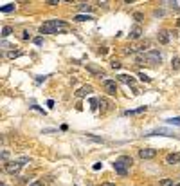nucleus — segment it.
<instances>
[{"label": "nucleus", "mask_w": 180, "mask_h": 186, "mask_svg": "<svg viewBox=\"0 0 180 186\" xmlns=\"http://www.w3.org/2000/svg\"><path fill=\"white\" fill-rule=\"evenodd\" d=\"M177 186H180V184H177Z\"/></svg>", "instance_id": "40"}, {"label": "nucleus", "mask_w": 180, "mask_h": 186, "mask_svg": "<svg viewBox=\"0 0 180 186\" xmlns=\"http://www.w3.org/2000/svg\"><path fill=\"white\" fill-rule=\"evenodd\" d=\"M177 163H180V154H167L166 156V165H177Z\"/></svg>", "instance_id": "9"}, {"label": "nucleus", "mask_w": 180, "mask_h": 186, "mask_svg": "<svg viewBox=\"0 0 180 186\" xmlns=\"http://www.w3.org/2000/svg\"><path fill=\"white\" fill-rule=\"evenodd\" d=\"M99 107H101V110H106V108L110 107L108 100H105V98H99Z\"/></svg>", "instance_id": "20"}, {"label": "nucleus", "mask_w": 180, "mask_h": 186, "mask_svg": "<svg viewBox=\"0 0 180 186\" xmlns=\"http://www.w3.org/2000/svg\"><path fill=\"white\" fill-rule=\"evenodd\" d=\"M178 4H180V2H178Z\"/></svg>", "instance_id": "41"}, {"label": "nucleus", "mask_w": 180, "mask_h": 186, "mask_svg": "<svg viewBox=\"0 0 180 186\" xmlns=\"http://www.w3.org/2000/svg\"><path fill=\"white\" fill-rule=\"evenodd\" d=\"M11 11H14V4H7V6L0 7V13H11Z\"/></svg>", "instance_id": "18"}, {"label": "nucleus", "mask_w": 180, "mask_h": 186, "mask_svg": "<svg viewBox=\"0 0 180 186\" xmlns=\"http://www.w3.org/2000/svg\"><path fill=\"white\" fill-rule=\"evenodd\" d=\"M22 166L23 165H22L20 161H9V163H4V170L7 173H11V175H16V173L20 172Z\"/></svg>", "instance_id": "3"}, {"label": "nucleus", "mask_w": 180, "mask_h": 186, "mask_svg": "<svg viewBox=\"0 0 180 186\" xmlns=\"http://www.w3.org/2000/svg\"><path fill=\"white\" fill-rule=\"evenodd\" d=\"M86 186H90V184H86Z\"/></svg>", "instance_id": "39"}, {"label": "nucleus", "mask_w": 180, "mask_h": 186, "mask_svg": "<svg viewBox=\"0 0 180 186\" xmlns=\"http://www.w3.org/2000/svg\"><path fill=\"white\" fill-rule=\"evenodd\" d=\"M79 9H81V11H86V13H90V11H92V6H88V4H79Z\"/></svg>", "instance_id": "21"}, {"label": "nucleus", "mask_w": 180, "mask_h": 186, "mask_svg": "<svg viewBox=\"0 0 180 186\" xmlns=\"http://www.w3.org/2000/svg\"><path fill=\"white\" fill-rule=\"evenodd\" d=\"M47 107H49V108H52V107H54V101H52V100H49V101H47Z\"/></svg>", "instance_id": "35"}, {"label": "nucleus", "mask_w": 180, "mask_h": 186, "mask_svg": "<svg viewBox=\"0 0 180 186\" xmlns=\"http://www.w3.org/2000/svg\"><path fill=\"white\" fill-rule=\"evenodd\" d=\"M133 18H135L137 22H141V20H142V18H144V16H142V14H141V13H135V14H133Z\"/></svg>", "instance_id": "28"}, {"label": "nucleus", "mask_w": 180, "mask_h": 186, "mask_svg": "<svg viewBox=\"0 0 180 186\" xmlns=\"http://www.w3.org/2000/svg\"><path fill=\"white\" fill-rule=\"evenodd\" d=\"M33 42H34L36 45H42V43H43V38H42V36H36V38L33 40Z\"/></svg>", "instance_id": "26"}, {"label": "nucleus", "mask_w": 180, "mask_h": 186, "mask_svg": "<svg viewBox=\"0 0 180 186\" xmlns=\"http://www.w3.org/2000/svg\"><path fill=\"white\" fill-rule=\"evenodd\" d=\"M2 186H7V184H2Z\"/></svg>", "instance_id": "38"}, {"label": "nucleus", "mask_w": 180, "mask_h": 186, "mask_svg": "<svg viewBox=\"0 0 180 186\" xmlns=\"http://www.w3.org/2000/svg\"><path fill=\"white\" fill-rule=\"evenodd\" d=\"M167 123H169V125H178L180 127V118H171V119H167Z\"/></svg>", "instance_id": "24"}, {"label": "nucleus", "mask_w": 180, "mask_h": 186, "mask_svg": "<svg viewBox=\"0 0 180 186\" xmlns=\"http://www.w3.org/2000/svg\"><path fill=\"white\" fill-rule=\"evenodd\" d=\"M74 20L76 22H85V20H94L92 14H76L74 16Z\"/></svg>", "instance_id": "16"}, {"label": "nucleus", "mask_w": 180, "mask_h": 186, "mask_svg": "<svg viewBox=\"0 0 180 186\" xmlns=\"http://www.w3.org/2000/svg\"><path fill=\"white\" fill-rule=\"evenodd\" d=\"M0 47H4V49H9V47H13V45H9L6 40H2V42H0Z\"/></svg>", "instance_id": "27"}, {"label": "nucleus", "mask_w": 180, "mask_h": 186, "mask_svg": "<svg viewBox=\"0 0 180 186\" xmlns=\"http://www.w3.org/2000/svg\"><path fill=\"white\" fill-rule=\"evenodd\" d=\"M158 42L162 43V45H167L169 43V40H171V35H169V31H166V29H162V31H158Z\"/></svg>", "instance_id": "7"}, {"label": "nucleus", "mask_w": 180, "mask_h": 186, "mask_svg": "<svg viewBox=\"0 0 180 186\" xmlns=\"http://www.w3.org/2000/svg\"><path fill=\"white\" fill-rule=\"evenodd\" d=\"M117 79H119L121 83H126V85H133V83H135V78H133V76H130V74H119Z\"/></svg>", "instance_id": "10"}, {"label": "nucleus", "mask_w": 180, "mask_h": 186, "mask_svg": "<svg viewBox=\"0 0 180 186\" xmlns=\"http://www.w3.org/2000/svg\"><path fill=\"white\" fill-rule=\"evenodd\" d=\"M112 67H114V69H119V67H121V62L114 60V62H112Z\"/></svg>", "instance_id": "29"}, {"label": "nucleus", "mask_w": 180, "mask_h": 186, "mask_svg": "<svg viewBox=\"0 0 180 186\" xmlns=\"http://www.w3.org/2000/svg\"><path fill=\"white\" fill-rule=\"evenodd\" d=\"M144 110H146V105H142V107H139V108H133V110H126L124 116H137V114H142Z\"/></svg>", "instance_id": "14"}, {"label": "nucleus", "mask_w": 180, "mask_h": 186, "mask_svg": "<svg viewBox=\"0 0 180 186\" xmlns=\"http://www.w3.org/2000/svg\"><path fill=\"white\" fill-rule=\"evenodd\" d=\"M92 85H83L79 90H76V98H85V96H88V94H92Z\"/></svg>", "instance_id": "8"}, {"label": "nucleus", "mask_w": 180, "mask_h": 186, "mask_svg": "<svg viewBox=\"0 0 180 186\" xmlns=\"http://www.w3.org/2000/svg\"><path fill=\"white\" fill-rule=\"evenodd\" d=\"M171 67L173 69H180V58H173V62H171Z\"/></svg>", "instance_id": "22"}, {"label": "nucleus", "mask_w": 180, "mask_h": 186, "mask_svg": "<svg viewBox=\"0 0 180 186\" xmlns=\"http://www.w3.org/2000/svg\"><path fill=\"white\" fill-rule=\"evenodd\" d=\"M142 62L160 63V62H162V52H160V51H148V52H144L142 56L137 58V63H142Z\"/></svg>", "instance_id": "2"}, {"label": "nucleus", "mask_w": 180, "mask_h": 186, "mask_svg": "<svg viewBox=\"0 0 180 186\" xmlns=\"http://www.w3.org/2000/svg\"><path fill=\"white\" fill-rule=\"evenodd\" d=\"M114 170L119 173V175H122V177H124V175H128V166L124 165L121 159H115V161H114Z\"/></svg>", "instance_id": "5"}, {"label": "nucleus", "mask_w": 180, "mask_h": 186, "mask_svg": "<svg viewBox=\"0 0 180 186\" xmlns=\"http://www.w3.org/2000/svg\"><path fill=\"white\" fill-rule=\"evenodd\" d=\"M23 52L22 51H9V52H6V58L7 60H14V58H20Z\"/></svg>", "instance_id": "15"}, {"label": "nucleus", "mask_w": 180, "mask_h": 186, "mask_svg": "<svg viewBox=\"0 0 180 186\" xmlns=\"http://www.w3.org/2000/svg\"><path fill=\"white\" fill-rule=\"evenodd\" d=\"M22 38H23V40H29V38H31V33H29L27 29H25V31H22Z\"/></svg>", "instance_id": "25"}, {"label": "nucleus", "mask_w": 180, "mask_h": 186, "mask_svg": "<svg viewBox=\"0 0 180 186\" xmlns=\"http://www.w3.org/2000/svg\"><path fill=\"white\" fill-rule=\"evenodd\" d=\"M9 35H13V27L11 25H4L2 27V38H7Z\"/></svg>", "instance_id": "17"}, {"label": "nucleus", "mask_w": 180, "mask_h": 186, "mask_svg": "<svg viewBox=\"0 0 180 186\" xmlns=\"http://www.w3.org/2000/svg\"><path fill=\"white\" fill-rule=\"evenodd\" d=\"M160 186H175V184H173V179H162Z\"/></svg>", "instance_id": "23"}, {"label": "nucleus", "mask_w": 180, "mask_h": 186, "mask_svg": "<svg viewBox=\"0 0 180 186\" xmlns=\"http://www.w3.org/2000/svg\"><path fill=\"white\" fill-rule=\"evenodd\" d=\"M29 186H43V183L42 181H34V183H31Z\"/></svg>", "instance_id": "33"}, {"label": "nucleus", "mask_w": 180, "mask_h": 186, "mask_svg": "<svg viewBox=\"0 0 180 186\" xmlns=\"http://www.w3.org/2000/svg\"><path fill=\"white\" fill-rule=\"evenodd\" d=\"M101 186H115V184H114V183H103Z\"/></svg>", "instance_id": "36"}, {"label": "nucleus", "mask_w": 180, "mask_h": 186, "mask_svg": "<svg viewBox=\"0 0 180 186\" xmlns=\"http://www.w3.org/2000/svg\"><path fill=\"white\" fill-rule=\"evenodd\" d=\"M157 156V150L155 148H141L139 150V157L141 159H153Z\"/></svg>", "instance_id": "6"}, {"label": "nucleus", "mask_w": 180, "mask_h": 186, "mask_svg": "<svg viewBox=\"0 0 180 186\" xmlns=\"http://www.w3.org/2000/svg\"><path fill=\"white\" fill-rule=\"evenodd\" d=\"M2 161H4V163H7V152L6 150H2Z\"/></svg>", "instance_id": "32"}, {"label": "nucleus", "mask_w": 180, "mask_h": 186, "mask_svg": "<svg viewBox=\"0 0 180 186\" xmlns=\"http://www.w3.org/2000/svg\"><path fill=\"white\" fill-rule=\"evenodd\" d=\"M47 4H49V6H58L59 0H47Z\"/></svg>", "instance_id": "30"}, {"label": "nucleus", "mask_w": 180, "mask_h": 186, "mask_svg": "<svg viewBox=\"0 0 180 186\" xmlns=\"http://www.w3.org/2000/svg\"><path fill=\"white\" fill-rule=\"evenodd\" d=\"M119 159H121V161H122V163H124V165H126V166H128V168H130V166H131V163H133V159L130 157V156H121V157H119Z\"/></svg>", "instance_id": "19"}, {"label": "nucleus", "mask_w": 180, "mask_h": 186, "mask_svg": "<svg viewBox=\"0 0 180 186\" xmlns=\"http://www.w3.org/2000/svg\"><path fill=\"white\" fill-rule=\"evenodd\" d=\"M86 69L92 72V74H95L97 78H103V76H105V71H103V69H97V67H94V65H86Z\"/></svg>", "instance_id": "13"}, {"label": "nucleus", "mask_w": 180, "mask_h": 186, "mask_svg": "<svg viewBox=\"0 0 180 186\" xmlns=\"http://www.w3.org/2000/svg\"><path fill=\"white\" fill-rule=\"evenodd\" d=\"M22 165H27V163H31V159H27V157H22V159H18Z\"/></svg>", "instance_id": "31"}, {"label": "nucleus", "mask_w": 180, "mask_h": 186, "mask_svg": "<svg viewBox=\"0 0 180 186\" xmlns=\"http://www.w3.org/2000/svg\"><path fill=\"white\" fill-rule=\"evenodd\" d=\"M103 87H105L106 94H110V96H115V94H117V83H115V79H105V81H103Z\"/></svg>", "instance_id": "4"}, {"label": "nucleus", "mask_w": 180, "mask_h": 186, "mask_svg": "<svg viewBox=\"0 0 180 186\" xmlns=\"http://www.w3.org/2000/svg\"><path fill=\"white\" fill-rule=\"evenodd\" d=\"M177 25H178V27H180V20H178V22H177Z\"/></svg>", "instance_id": "37"}, {"label": "nucleus", "mask_w": 180, "mask_h": 186, "mask_svg": "<svg viewBox=\"0 0 180 186\" xmlns=\"http://www.w3.org/2000/svg\"><path fill=\"white\" fill-rule=\"evenodd\" d=\"M141 36H142V27H141V25H135V27L130 31V38H131V40H137V38H141Z\"/></svg>", "instance_id": "12"}, {"label": "nucleus", "mask_w": 180, "mask_h": 186, "mask_svg": "<svg viewBox=\"0 0 180 186\" xmlns=\"http://www.w3.org/2000/svg\"><path fill=\"white\" fill-rule=\"evenodd\" d=\"M139 78L142 79V81H150V78H148V76H146V74H139Z\"/></svg>", "instance_id": "34"}, {"label": "nucleus", "mask_w": 180, "mask_h": 186, "mask_svg": "<svg viewBox=\"0 0 180 186\" xmlns=\"http://www.w3.org/2000/svg\"><path fill=\"white\" fill-rule=\"evenodd\" d=\"M69 29V24L63 20H49L43 22L40 25V33L42 35H58V33H63Z\"/></svg>", "instance_id": "1"}, {"label": "nucleus", "mask_w": 180, "mask_h": 186, "mask_svg": "<svg viewBox=\"0 0 180 186\" xmlns=\"http://www.w3.org/2000/svg\"><path fill=\"white\" fill-rule=\"evenodd\" d=\"M146 136H173V132L167 129H157V130H151L150 134H146Z\"/></svg>", "instance_id": "11"}]
</instances>
